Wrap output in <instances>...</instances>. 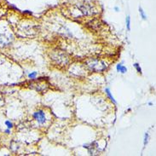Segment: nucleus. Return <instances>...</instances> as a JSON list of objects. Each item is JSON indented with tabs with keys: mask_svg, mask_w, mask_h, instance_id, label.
I'll use <instances>...</instances> for the list:
<instances>
[{
	"mask_svg": "<svg viewBox=\"0 0 156 156\" xmlns=\"http://www.w3.org/2000/svg\"><path fill=\"white\" fill-rule=\"evenodd\" d=\"M87 64L91 70L96 73H102L107 68V64L98 59H92L87 62Z\"/></svg>",
	"mask_w": 156,
	"mask_h": 156,
	"instance_id": "nucleus-1",
	"label": "nucleus"
},
{
	"mask_svg": "<svg viewBox=\"0 0 156 156\" xmlns=\"http://www.w3.org/2000/svg\"><path fill=\"white\" fill-rule=\"evenodd\" d=\"M33 117L40 125H44L46 122V116L43 110H38L35 113H33Z\"/></svg>",
	"mask_w": 156,
	"mask_h": 156,
	"instance_id": "nucleus-2",
	"label": "nucleus"
},
{
	"mask_svg": "<svg viewBox=\"0 0 156 156\" xmlns=\"http://www.w3.org/2000/svg\"><path fill=\"white\" fill-rule=\"evenodd\" d=\"M116 70H117L118 73H121L123 74L126 73H127V67L125 66H123L121 63H119L116 66Z\"/></svg>",
	"mask_w": 156,
	"mask_h": 156,
	"instance_id": "nucleus-3",
	"label": "nucleus"
},
{
	"mask_svg": "<svg viewBox=\"0 0 156 156\" xmlns=\"http://www.w3.org/2000/svg\"><path fill=\"white\" fill-rule=\"evenodd\" d=\"M105 92H106V94H107V97L114 103V104L117 103V102H116V100L114 99V96L112 95V93H111V91H110V89L109 88H106L105 89Z\"/></svg>",
	"mask_w": 156,
	"mask_h": 156,
	"instance_id": "nucleus-4",
	"label": "nucleus"
},
{
	"mask_svg": "<svg viewBox=\"0 0 156 156\" xmlns=\"http://www.w3.org/2000/svg\"><path fill=\"white\" fill-rule=\"evenodd\" d=\"M139 14H140V16H141V18L143 19V20H147V15L145 14V12H144V10H143V9H142V7H140L139 6Z\"/></svg>",
	"mask_w": 156,
	"mask_h": 156,
	"instance_id": "nucleus-5",
	"label": "nucleus"
},
{
	"mask_svg": "<svg viewBox=\"0 0 156 156\" xmlns=\"http://www.w3.org/2000/svg\"><path fill=\"white\" fill-rule=\"evenodd\" d=\"M148 140H149V135H148V132H146V133L144 134V139H143V146H144V147L147 146V144L148 143Z\"/></svg>",
	"mask_w": 156,
	"mask_h": 156,
	"instance_id": "nucleus-6",
	"label": "nucleus"
},
{
	"mask_svg": "<svg viewBox=\"0 0 156 156\" xmlns=\"http://www.w3.org/2000/svg\"><path fill=\"white\" fill-rule=\"evenodd\" d=\"M125 25L128 31H130V15H127L125 18Z\"/></svg>",
	"mask_w": 156,
	"mask_h": 156,
	"instance_id": "nucleus-7",
	"label": "nucleus"
},
{
	"mask_svg": "<svg viewBox=\"0 0 156 156\" xmlns=\"http://www.w3.org/2000/svg\"><path fill=\"white\" fill-rule=\"evenodd\" d=\"M133 67L136 68V70H137V72L138 73H140V74H142L143 73V72H142V68H141V67H140V65L138 64V63H134L133 64Z\"/></svg>",
	"mask_w": 156,
	"mask_h": 156,
	"instance_id": "nucleus-8",
	"label": "nucleus"
},
{
	"mask_svg": "<svg viewBox=\"0 0 156 156\" xmlns=\"http://www.w3.org/2000/svg\"><path fill=\"white\" fill-rule=\"evenodd\" d=\"M37 75H38V73H37V72H32V73H30L28 74V78H31V79H34V78H36Z\"/></svg>",
	"mask_w": 156,
	"mask_h": 156,
	"instance_id": "nucleus-9",
	"label": "nucleus"
},
{
	"mask_svg": "<svg viewBox=\"0 0 156 156\" xmlns=\"http://www.w3.org/2000/svg\"><path fill=\"white\" fill-rule=\"evenodd\" d=\"M5 125L7 126V128H9V129H11V128H13L14 125L12 122H10V120H6L5 121Z\"/></svg>",
	"mask_w": 156,
	"mask_h": 156,
	"instance_id": "nucleus-10",
	"label": "nucleus"
},
{
	"mask_svg": "<svg viewBox=\"0 0 156 156\" xmlns=\"http://www.w3.org/2000/svg\"><path fill=\"white\" fill-rule=\"evenodd\" d=\"M114 10L116 12H119V7H117V6H115V7L114 8Z\"/></svg>",
	"mask_w": 156,
	"mask_h": 156,
	"instance_id": "nucleus-11",
	"label": "nucleus"
},
{
	"mask_svg": "<svg viewBox=\"0 0 156 156\" xmlns=\"http://www.w3.org/2000/svg\"><path fill=\"white\" fill-rule=\"evenodd\" d=\"M4 132H5L6 134H10V129H9V128H8L7 130H4Z\"/></svg>",
	"mask_w": 156,
	"mask_h": 156,
	"instance_id": "nucleus-12",
	"label": "nucleus"
},
{
	"mask_svg": "<svg viewBox=\"0 0 156 156\" xmlns=\"http://www.w3.org/2000/svg\"><path fill=\"white\" fill-rule=\"evenodd\" d=\"M24 13L30 14V15H31V14H32V12H31V11H28V10H26V11H24Z\"/></svg>",
	"mask_w": 156,
	"mask_h": 156,
	"instance_id": "nucleus-13",
	"label": "nucleus"
},
{
	"mask_svg": "<svg viewBox=\"0 0 156 156\" xmlns=\"http://www.w3.org/2000/svg\"><path fill=\"white\" fill-rule=\"evenodd\" d=\"M148 105H149V106H152L153 103H148Z\"/></svg>",
	"mask_w": 156,
	"mask_h": 156,
	"instance_id": "nucleus-14",
	"label": "nucleus"
}]
</instances>
